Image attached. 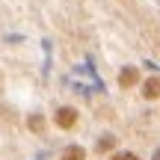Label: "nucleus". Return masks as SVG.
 <instances>
[{"label": "nucleus", "mask_w": 160, "mask_h": 160, "mask_svg": "<svg viewBox=\"0 0 160 160\" xmlns=\"http://www.w3.org/2000/svg\"><path fill=\"white\" fill-rule=\"evenodd\" d=\"M53 125H57L59 131H71V128L77 125V110L74 107H59L57 113H53Z\"/></svg>", "instance_id": "nucleus-1"}, {"label": "nucleus", "mask_w": 160, "mask_h": 160, "mask_svg": "<svg viewBox=\"0 0 160 160\" xmlns=\"http://www.w3.org/2000/svg\"><path fill=\"white\" fill-rule=\"evenodd\" d=\"M137 83H139V71L133 68V65H125V68L119 71V86L122 89H133Z\"/></svg>", "instance_id": "nucleus-2"}, {"label": "nucleus", "mask_w": 160, "mask_h": 160, "mask_svg": "<svg viewBox=\"0 0 160 160\" xmlns=\"http://www.w3.org/2000/svg\"><path fill=\"white\" fill-rule=\"evenodd\" d=\"M142 98L145 101H157L160 98V77H148V80H142Z\"/></svg>", "instance_id": "nucleus-3"}, {"label": "nucleus", "mask_w": 160, "mask_h": 160, "mask_svg": "<svg viewBox=\"0 0 160 160\" xmlns=\"http://www.w3.org/2000/svg\"><path fill=\"white\" fill-rule=\"evenodd\" d=\"M59 160H86V148L83 145H68V148L59 154Z\"/></svg>", "instance_id": "nucleus-4"}, {"label": "nucleus", "mask_w": 160, "mask_h": 160, "mask_svg": "<svg viewBox=\"0 0 160 160\" xmlns=\"http://www.w3.org/2000/svg\"><path fill=\"white\" fill-rule=\"evenodd\" d=\"M113 148H116V137L113 133H104V137L98 139V145H95L98 154H107V151H113Z\"/></svg>", "instance_id": "nucleus-5"}, {"label": "nucleus", "mask_w": 160, "mask_h": 160, "mask_svg": "<svg viewBox=\"0 0 160 160\" xmlns=\"http://www.w3.org/2000/svg\"><path fill=\"white\" fill-rule=\"evenodd\" d=\"M27 125H30V131H33V133H45V116H39V113L30 116Z\"/></svg>", "instance_id": "nucleus-6"}, {"label": "nucleus", "mask_w": 160, "mask_h": 160, "mask_svg": "<svg viewBox=\"0 0 160 160\" xmlns=\"http://www.w3.org/2000/svg\"><path fill=\"white\" fill-rule=\"evenodd\" d=\"M110 160H139V154H133V151H116Z\"/></svg>", "instance_id": "nucleus-7"}, {"label": "nucleus", "mask_w": 160, "mask_h": 160, "mask_svg": "<svg viewBox=\"0 0 160 160\" xmlns=\"http://www.w3.org/2000/svg\"><path fill=\"white\" fill-rule=\"evenodd\" d=\"M151 160H160V148H157V151H154V154H151Z\"/></svg>", "instance_id": "nucleus-8"}]
</instances>
